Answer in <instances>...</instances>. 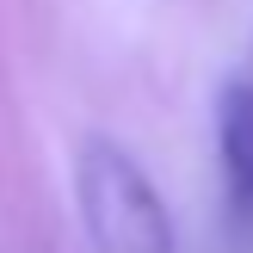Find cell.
<instances>
[{
  "instance_id": "2",
  "label": "cell",
  "mask_w": 253,
  "mask_h": 253,
  "mask_svg": "<svg viewBox=\"0 0 253 253\" xmlns=\"http://www.w3.org/2000/svg\"><path fill=\"white\" fill-rule=\"evenodd\" d=\"M216 161H222V185L229 204L253 216V81H222L216 93Z\"/></svg>"
},
{
  "instance_id": "1",
  "label": "cell",
  "mask_w": 253,
  "mask_h": 253,
  "mask_svg": "<svg viewBox=\"0 0 253 253\" xmlns=\"http://www.w3.org/2000/svg\"><path fill=\"white\" fill-rule=\"evenodd\" d=\"M74 210L99 253H173V210L130 148L86 136L74 155Z\"/></svg>"
}]
</instances>
